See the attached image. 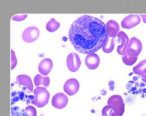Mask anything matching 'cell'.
Listing matches in <instances>:
<instances>
[{
    "instance_id": "cell-1",
    "label": "cell",
    "mask_w": 146,
    "mask_h": 116,
    "mask_svg": "<svg viewBox=\"0 0 146 116\" xmlns=\"http://www.w3.org/2000/svg\"><path fill=\"white\" fill-rule=\"evenodd\" d=\"M108 37L104 21L87 15L75 20L69 32V39L74 49L87 55L102 48Z\"/></svg>"
},
{
    "instance_id": "cell-2",
    "label": "cell",
    "mask_w": 146,
    "mask_h": 116,
    "mask_svg": "<svg viewBox=\"0 0 146 116\" xmlns=\"http://www.w3.org/2000/svg\"><path fill=\"white\" fill-rule=\"evenodd\" d=\"M35 99L32 101V104L38 108H43L49 102L50 93L45 87H38L34 90Z\"/></svg>"
},
{
    "instance_id": "cell-3",
    "label": "cell",
    "mask_w": 146,
    "mask_h": 116,
    "mask_svg": "<svg viewBox=\"0 0 146 116\" xmlns=\"http://www.w3.org/2000/svg\"><path fill=\"white\" fill-rule=\"evenodd\" d=\"M108 105L112 108L119 116H122L124 113L125 104L123 97L119 95H114L109 97Z\"/></svg>"
},
{
    "instance_id": "cell-4",
    "label": "cell",
    "mask_w": 146,
    "mask_h": 116,
    "mask_svg": "<svg viewBox=\"0 0 146 116\" xmlns=\"http://www.w3.org/2000/svg\"><path fill=\"white\" fill-rule=\"evenodd\" d=\"M39 36V30L34 26L25 29L22 34L23 40L27 43H32L36 41Z\"/></svg>"
},
{
    "instance_id": "cell-5",
    "label": "cell",
    "mask_w": 146,
    "mask_h": 116,
    "mask_svg": "<svg viewBox=\"0 0 146 116\" xmlns=\"http://www.w3.org/2000/svg\"><path fill=\"white\" fill-rule=\"evenodd\" d=\"M66 64L68 69L72 72L78 71L81 65V60L79 56L75 53H70L68 56Z\"/></svg>"
},
{
    "instance_id": "cell-6",
    "label": "cell",
    "mask_w": 146,
    "mask_h": 116,
    "mask_svg": "<svg viewBox=\"0 0 146 116\" xmlns=\"http://www.w3.org/2000/svg\"><path fill=\"white\" fill-rule=\"evenodd\" d=\"M79 81L75 78H70L66 81L64 85V91L69 96L76 94L79 90Z\"/></svg>"
},
{
    "instance_id": "cell-7",
    "label": "cell",
    "mask_w": 146,
    "mask_h": 116,
    "mask_svg": "<svg viewBox=\"0 0 146 116\" xmlns=\"http://www.w3.org/2000/svg\"><path fill=\"white\" fill-rule=\"evenodd\" d=\"M68 97L64 93H59L53 97L52 99V105L57 109H63L68 103Z\"/></svg>"
},
{
    "instance_id": "cell-8",
    "label": "cell",
    "mask_w": 146,
    "mask_h": 116,
    "mask_svg": "<svg viewBox=\"0 0 146 116\" xmlns=\"http://www.w3.org/2000/svg\"><path fill=\"white\" fill-rule=\"evenodd\" d=\"M141 23V17L138 15H129L121 21V26L123 28L130 29Z\"/></svg>"
},
{
    "instance_id": "cell-9",
    "label": "cell",
    "mask_w": 146,
    "mask_h": 116,
    "mask_svg": "<svg viewBox=\"0 0 146 116\" xmlns=\"http://www.w3.org/2000/svg\"><path fill=\"white\" fill-rule=\"evenodd\" d=\"M117 37L121 41V45L118 46L117 51L119 55H124L127 50L129 39L125 33L123 31H120L117 35Z\"/></svg>"
},
{
    "instance_id": "cell-10",
    "label": "cell",
    "mask_w": 146,
    "mask_h": 116,
    "mask_svg": "<svg viewBox=\"0 0 146 116\" xmlns=\"http://www.w3.org/2000/svg\"><path fill=\"white\" fill-rule=\"evenodd\" d=\"M106 31L108 37L115 38L120 31V26L117 21L111 20L106 24Z\"/></svg>"
},
{
    "instance_id": "cell-11",
    "label": "cell",
    "mask_w": 146,
    "mask_h": 116,
    "mask_svg": "<svg viewBox=\"0 0 146 116\" xmlns=\"http://www.w3.org/2000/svg\"><path fill=\"white\" fill-rule=\"evenodd\" d=\"M53 68V61L49 58L43 59L38 65L39 73L43 76H47Z\"/></svg>"
},
{
    "instance_id": "cell-12",
    "label": "cell",
    "mask_w": 146,
    "mask_h": 116,
    "mask_svg": "<svg viewBox=\"0 0 146 116\" xmlns=\"http://www.w3.org/2000/svg\"><path fill=\"white\" fill-rule=\"evenodd\" d=\"M85 63L88 68L91 70L96 69L98 68L100 63V59L98 55L96 54H88L85 59Z\"/></svg>"
},
{
    "instance_id": "cell-13",
    "label": "cell",
    "mask_w": 146,
    "mask_h": 116,
    "mask_svg": "<svg viewBox=\"0 0 146 116\" xmlns=\"http://www.w3.org/2000/svg\"><path fill=\"white\" fill-rule=\"evenodd\" d=\"M138 55L134 51L127 49L125 54L123 55L122 60L123 63L128 66H131L135 63L138 59Z\"/></svg>"
},
{
    "instance_id": "cell-14",
    "label": "cell",
    "mask_w": 146,
    "mask_h": 116,
    "mask_svg": "<svg viewBox=\"0 0 146 116\" xmlns=\"http://www.w3.org/2000/svg\"><path fill=\"white\" fill-rule=\"evenodd\" d=\"M127 49L134 51L139 55L142 50V43L139 39L132 37L129 40Z\"/></svg>"
},
{
    "instance_id": "cell-15",
    "label": "cell",
    "mask_w": 146,
    "mask_h": 116,
    "mask_svg": "<svg viewBox=\"0 0 146 116\" xmlns=\"http://www.w3.org/2000/svg\"><path fill=\"white\" fill-rule=\"evenodd\" d=\"M19 84L25 86L31 92L33 91V84L31 78L25 75H19L17 77Z\"/></svg>"
},
{
    "instance_id": "cell-16",
    "label": "cell",
    "mask_w": 146,
    "mask_h": 116,
    "mask_svg": "<svg viewBox=\"0 0 146 116\" xmlns=\"http://www.w3.org/2000/svg\"><path fill=\"white\" fill-rule=\"evenodd\" d=\"M34 82L35 85L36 87H39L40 85H43L45 88H47L50 85V79L48 76L43 77L39 75H36L34 79Z\"/></svg>"
},
{
    "instance_id": "cell-17",
    "label": "cell",
    "mask_w": 146,
    "mask_h": 116,
    "mask_svg": "<svg viewBox=\"0 0 146 116\" xmlns=\"http://www.w3.org/2000/svg\"><path fill=\"white\" fill-rule=\"evenodd\" d=\"M133 72L141 77L146 74V59L141 61L133 68Z\"/></svg>"
},
{
    "instance_id": "cell-18",
    "label": "cell",
    "mask_w": 146,
    "mask_h": 116,
    "mask_svg": "<svg viewBox=\"0 0 146 116\" xmlns=\"http://www.w3.org/2000/svg\"><path fill=\"white\" fill-rule=\"evenodd\" d=\"M115 47V41L114 39L112 38L110 39V37H108L106 41H105L104 45L102 46V50L104 53L109 54L111 53Z\"/></svg>"
},
{
    "instance_id": "cell-19",
    "label": "cell",
    "mask_w": 146,
    "mask_h": 116,
    "mask_svg": "<svg viewBox=\"0 0 146 116\" xmlns=\"http://www.w3.org/2000/svg\"><path fill=\"white\" fill-rule=\"evenodd\" d=\"M60 27V24L54 18H52L46 24V29L50 32H54Z\"/></svg>"
},
{
    "instance_id": "cell-20",
    "label": "cell",
    "mask_w": 146,
    "mask_h": 116,
    "mask_svg": "<svg viewBox=\"0 0 146 116\" xmlns=\"http://www.w3.org/2000/svg\"><path fill=\"white\" fill-rule=\"evenodd\" d=\"M102 116H119L115 111L111 108L110 107L107 105L105 106L102 111Z\"/></svg>"
},
{
    "instance_id": "cell-21",
    "label": "cell",
    "mask_w": 146,
    "mask_h": 116,
    "mask_svg": "<svg viewBox=\"0 0 146 116\" xmlns=\"http://www.w3.org/2000/svg\"><path fill=\"white\" fill-rule=\"evenodd\" d=\"M36 108L32 106H28L25 109L24 116H36Z\"/></svg>"
},
{
    "instance_id": "cell-22",
    "label": "cell",
    "mask_w": 146,
    "mask_h": 116,
    "mask_svg": "<svg viewBox=\"0 0 146 116\" xmlns=\"http://www.w3.org/2000/svg\"><path fill=\"white\" fill-rule=\"evenodd\" d=\"M17 58L13 50L11 51V69H14L17 65Z\"/></svg>"
},
{
    "instance_id": "cell-23",
    "label": "cell",
    "mask_w": 146,
    "mask_h": 116,
    "mask_svg": "<svg viewBox=\"0 0 146 116\" xmlns=\"http://www.w3.org/2000/svg\"><path fill=\"white\" fill-rule=\"evenodd\" d=\"M27 17H28L27 14H18V15H14L12 19L16 21H21L25 19Z\"/></svg>"
},
{
    "instance_id": "cell-24",
    "label": "cell",
    "mask_w": 146,
    "mask_h": 116,
    "mask_svg": "<svg viewBox=\"0 0 146 116\" xmlns=\"http://www.w3.org/2000/svg\"><path fill=\"white\" fill-rule=\"evenodd\" d=\"M140 16L142 18L143 22H144L145 23H146V15H143V14H141Z\"/></svg>"
},
{
    "instance_id": "cell-25",
    "label": "cell",
    "mask_w": 146,
    "mask_h": 116,
    "mask_svg": "<svg viewBox=\"0 0 146 116\" xmlns=\"http://www.w3.org/2000/svg\"><path fill=\"white\" fill-rule=\"evenodd\" d=\"M141 77L142 78V81L146 83V73L145 75H144L143 76H141Z\"/></svg>"
}]
</instances>
